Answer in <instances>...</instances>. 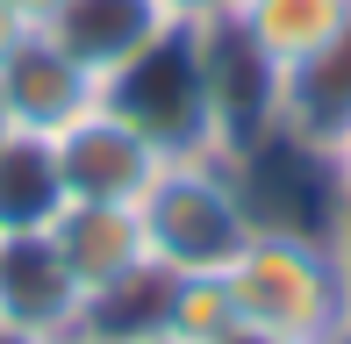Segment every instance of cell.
Segmentation results:
<instances>
[{"mask_svg":"<svg viewBox=\"0 0 351 344\" xmlns=\"http://www.w3.org/2000/svg\"><path fill=\"white\" fill-rule=\"evenodd\" d=\"M230 302L251 337L273 344H323L351 323L344 302V265L330 230H294V223H258L244 251L222 265Z\"/></svg>","mask_w":351,"mask_h":344,"instance_id":"1","label":"cell"},{"mask_svg":"<svg viewBox=\"0 0 351 344\" xmlns=\"http://www.w3.org/2000/svg\"><path fill=\"white\" fill-rule=\"evenodd\" d=\"M136 215L151 237V258L165 273H222L258 230L244 172L222 151H172V165L158 172V186L143 194Z\"/></svg>","mask_w":351,"mask_h":344,"instance_id":"2","label":"cell"},{"mask_svg":"<svg viewBox=\"0 0 351 344\" xmlns=\"http://www.w3.org/2000/svg\"><path fill=\"white\" fill-rule=\"evenodd\" d=\"M51 158H58V186L65 201H101V208H143V194L158 186V172L172 165V144L136 122L122 101H93L79 122L51 136Z\"/></svg>","mask_w":351,"mask_h":344,"instance_id":"3","label":"cell"},{"mask_svg":"<svg viewBox=\"0 0 351 344\" xmlns=\"http://www.w3.org/2000/svg\"><path fill=\"white\" fill-rule=\"evenodd\" d=\"M180 29H186V14L172 0H65L43 22V36L108 93V86L130 79L151 51H165Z\"/></svg>","mask_w":351,"mask_h":344,"instance_id":"4","label":"cell"},{"mask_svg":"<svg viewBox=\"0 0 351 344\" xmlns=\"http://www.w3.org/2000/svg\"><path fill=\"white\" fill-rule=\"evenodd\" d=\"M58 265L72 273V287L86 294V308L101 294L130 287L136 273H151V237H143V215L136 208H101V201H65V208L43 223Z\"/></svg>","mask_w":351,"mask_h":344,"instance_id":"5","label":"cell"},{"mask_svg":"<svg viewBox=\"0 0 351 344\" xmlns=\"http://www.w3.org/2000/svg\"><path fill=\"white\" fill-rule=\"evenodd\" d=\"M222 22L244 36V51L280 79V93L315 72L351 29V0H230Z\"/></svg>","mask_w":351,"mask_h":344,"instance_id":"6","label":"cell"},{"mask_svg":"<svg viewBox=\"0 0 351 344\" xmlns=\"http://www.w3.org/2000/svg\"><path fill=\"white\" fill-rule=\"evenodd\" d=\"M0 323H14V330H29L43 344L86 323V294L72 287V273L58 265L43 230L0 237Z\"/></svg>","mask_w":351,"mask_h":344,"instance_id":"7","label":"cell"},{"mask_svg":"<svg viewBox=\"0 0 351 344\" xmlns=\"http://www.w3.org/2000/svg\"><path fill=\"white\" fill-rule=\"evenodd\" d=\"M93 101H101V86H93L86 72H79L72 58L43 36V29L8 58V65H0V108H8V122H14V130H29V136H58L65 122L86 115Z\"/></svg>","mask_w":351,"mask_h":344,"instance_id":"8","label":"cell"},{"mask_svg":"<svg viewBox=\"0 0 351 344\" xmlns=\"http://www.w3.org/2000/svg\"><path fill=\"white\" fill-rule=\"evenodd\" d=\"M58 208H65V186H58L51 136L14 130L8 144H0V237H14V230H43Z\"/></svg>","mask_w":351,"mask_h":344,"instance_id":"9","label":"cell"},{"mask_svg":"<svg viewBox=\"0 0 351 344\" xmlns=\"http://www.w3.org/2000/svg\"><path fill=\"white\" fill-rule=\"evenodd\" d=\"M158 330L172 344H237L244 337V316H237V302H230V280L222 273H172Z\"/></svg>","mask_w":351,"mask_h":344,"instance_id":"10","label":"cell"},{"mask_svg":"<svg viewBox=\"0 0 351 344\" xmlns=\"http://www.w3.org/2000/svg\"><path fill=\"white\" fill-rule=\"evenodd\" d=\"M315 151H323V165H330V186H337V201H351V115H344Z\"/></svg>","mask_w":351,"mask_h":344,"instance_id":"11","label":"cell"},{"mask_svg":"<svg viewBox=\"0 0 351 344\" xmlns=\"http://www.w3.org/2000/svg\"><path fill=\"white\" fill-rule=\"evenodd\" d=\"M29 36H36V29H29V22H22V14H14V8H8V0H0V65H8V58H14V51H22V43H29Z\"/></svg>","mask_w":351,"mask_h":344,"instance_id":"12","label":"cell"},{"mask_svg":"<svg viewBox=\"0 0 351 344\" xmlns=\"http://www.w3.org/2000/svg\"><path fill=\"white\" fill-rule=\"evenodd\" d=\"M330 244H337V265H344V302H351V201H337V223H330Z\"/></svg>","mask_w":351,"mask_h":344,"instance_id":"13","label":"cell"},{"mask_svg":"<svg viewBox=\"0 0 351 344\" xmlns=\"http://www.w3.org/2000/svg\"><path fill=\"white\" fill-rule=\"evenodd\" d=\"M8 8L22 14L29 29H43V22H51V14H58V8H65V0H8Z\"/></svg>","mask_w":351,"mask_h":344,"instance_id":"14","label":"cell"},{"mask_svg":"<svg viewBox=\"0 0 351 344\" xmlns=\"http://www.w3.org/2000/svg\"><path fill=\"white\" fill-rule=\"evenodd\" d=\"M172 8H180V14H186V22H215V14H222V8H230V0H172Z\"/></svg>","mask_w":351,"mask_h":344,"instance_id":"15","label":"cell"},{"mask_svg":"<svg viewBox=\"0 0 351 344\" xmlns=\"http://www.w3.org/2000/svg\"><path fill=\"white\" fill-rule=\"evenodd\" d=\"M51 344H130V337H108V330H93V323H79V330H65V337H51Z\"/></svg>","mask_w":351,"mask_h":344,"instance_id":"16","label":"cell"},{"mask_svg":"<svg viewBox=\"0 0 351 344\" xmlns=\"http://www.w3.org/2000/svg\"><path fill=\"white\" fill-rule=\"evenodd\" d=\"M0 344H43V337H29V330H14V323H0Z\"/></svg>","mask_w":351,"mask_h":344,"instance_id":"17","label":"cell"},{"mask_svg":"<svg viewBox=\"0 0 351 344\" xmlns=\"http://www.w3.org/2000/svg\"><path fill=\"white\" fill-rule=\"evenodd\" d=\"M8 136H14V122H8V108H0V144H8Z\"/></svg>","mask_w":351,"mask_h":344,"instance_id":"18","label":"cell"},{"mask_svg":"<svg viewBox=\"0 0 351 344\" xmlns=\"http://www.w3.org/2000/svg\"><path fill=\"white\" fill-rule=\"evenodd\" d=\"M237 344H273V337H251V330H244V337H237Z\"/></svg>","mask_w":351,"mask_h":344,"instance_id":"19","label":"cell"}]
</instances>
